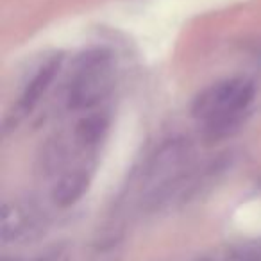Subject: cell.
<instances>
[{"label": "cell", "instance_id": "obj_6", "mask_svg": "<svg viewBox=\"0 0 261 261\" xmlns=\"http://www.w3.org/2000/svg\"><path fill=\"white\" fill-rule=\"evenodd\" d=\"M59 65H61V59L52 58V59H48L47 63H43V65L36 70V73L31 77V81L25 84V88H23L22 97H20V100H18V106H16L20 116L31 113L38 104H40L43 95L47 93L48 86H50L52 81H54L56 73L59 72Z\"/></svg>", "mask_w": 261, "mask_h": 261}, {"label": "cell", "instance_id": "obj_7", "mask_svg": "<svg viewBox=\"0 0 261 261\" xmlns=\"http://www.w3.org/2000/svg\"><path fill=\"white\" fill-rule=\"evenodd\" d=\"M108 129V120L102 115H88L81 120L75 125V133L73 138L79 143L83 149H93L95 145H98L104 133Z\"/></svg>", "mask_w": 261, "mask_h": 261}, {"label": "cell", "instance_id": "obj_3", "mask_svg": "<svg viewBox=\"0 0 261 261\" xmlns=\"http://www.w3.org/2000/svg\"><path fill=\"white\" fill-rule=\"evenodd\" d=\"M115 65L109 52L88 50L75 63V70L68 84L66 102L70 109L83 111L98 106L113 90Z\"/></svg>", "mask_w": 261, "mask_h": 261}, {"label": "cell", "instance_id": "obj_2", "mask_svg": "<svg viewBox=\"0 0 261 261\" xmlns=\"http://www.w3.org/2000/svg\"><path fill=\"white\" fill-rule=\"evenodd\" d=\"M193 150L188 140L172 138L161 143L143 172L142 190L149 206L168 202L182 192L192 172Z\"/></svg>", "mask_w": 261, "mask_h": 261}, {"label": "cell", "instance_id": "obj_1", "mask_svg": "<svg viewBox=\"0 0 261 261\" xmlns=\"http://www.w3.org/2000/svg\"><path fill=\"white\" fill-rule=\"evenodd\" d=\"M256 95L252 81L234 77L218 81L195 97L192 115L204 127L207 140H220L234 135L240 129Z\"/></svg>", "mask_w": 261, "mask_h": 261}, {"label": "cell", "instance_id": "obj_5", "mask_svg": "<svg viewBox=\"0 0 261 261\" xmlns=\"http://www.w3.org/2000/svg\"><path fill=\"white\" fill-rule=\"evenodd\" d=\"M91 182V168L88 165H75L56 177L52 186V200L56 206L68 207L83 199Z\"/></svg>", "mask_w": 261, "mask_h": 261}, {"label": "cell", "instance_id": "obj_4", "mask_svg": "<svg viewBox=\"0 0 261 261\" xmlns=\"http://www.w3.org/2000/svg\"><path fill=\"white\" fill-rule=\"evenodd\" d=\"M45 217L33 204L11 200L2 206L0 240L2 243H20L33 240L43 231Z\"/></svg>", "mask_w": 261, "mask_h": 261}]
</instances>
